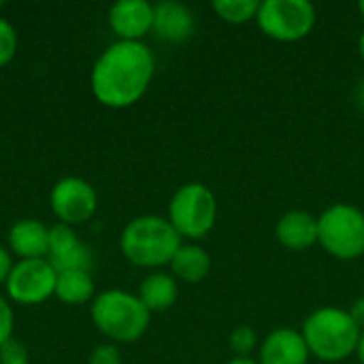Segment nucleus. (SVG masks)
Returning <instances> with one entry per match:
<instances>
[{
  "label": "nucleus",
  "mask_w": 364,
  "mask_h": 364,
  "mask_svg": "<svg viewBox=\"0 0 364 364\" xmlns=\"http://www.w3.org/2000/svg\"><path fill=\"white\" fill-rule=\"evenodd\" d=\"M318 243L337 260H356L364 254V213L348 203L328 207L318 218Z\"/></svg>",
  "instance_id": "5"
},
{
  "label": "nucleus",
  "mask_w": 364,
  "mask_h": 364,
  "mask_svg": "<svg viewBox=\"0 0 364 364\" xmlns=\"http://www.w3.org/2000/svg\"><path fill=\"white\" fill-rule=\"evenodd\" d=\"M49 205L60 224L79 226L96 213L98 196L96 190L85 179L64 177L51 188Z\"/></svg>",
  "instance_id": "9"
},
{
  "label": "nucleus",
  "mask_w": 364,
  "mask_h": 364,
  "mask_svg": "<svg viewBox=\"0 0 364 364\" xmlns=\"http://www.w3.org/2000/svg\"><path fill=\"white\" fill-rule=\"evenodd\" d=\"M358 53H360V58L364 60V30L360 32V38H358Z\"/></svg>",
  "instance_id": "29"
},
{
  "label": "nucleus",
  "mask_w": 364,
  "mask_h": 364,
  "mask_svg": "<svg viewBox=\"0 0 364 364\" xmlns=\"http://www.w3.org/2000/svg\"><path fill=\"white\" fill-rule=\"evenodd\" d=\"M109 26L119 41L139 43L154 26V4L147 0H119L109 11Z\"/></svg>",
  "instance_id": "11"
},
{
  "label": "nucleus",
  "mask_w": 364,
  "mask_h": 364,
  "mask_svg": "<svg viewBox=\"0 0 364 364\" xmlns=\"http://www.w3.org/2000/svg\"><path fill=\"white\" fill-rule=\"evenodd\" d=\"M356 358H358V363L364 364V333L360 335V341H358V348H356Z\"/></svg>",
  "instance_id": "28"
},
{
  "label": "nucleus",
  "mask_w": 364,
  "mask_h": 364,
  "mask_svg": "<svg viewBox=\"0 0 364 364\" xmlns=\"http://www.w3.org/2000/svg\"><path fill=\"white\" fill-rule=\"evenodd\" d=\"M301 333L309 352L322 363H343L356 354L363 335L350 311L339 307H320L305 320Z\"/></svg>",
  "instance_id": "3"
},
{
  "label": "nucleus",
  "mask_w": 364,
  "mask_h": 364,
  "mask_svg": "<svg viewBox=\"0 0 364 364\" xmlns=\"http://www.w3.org/2000/svg\"><path fill=\"white\" fill-rule=\"evenodd\" d=\"M17 51V32L15 28L0 17V68L6 66Z\"/></svg>",
  "instance_id": "21"
},
{
  "label": "nucleus",
  "mask_w": 364,
  "mask_h": 364,
  "mask_svg": "<svg viewBox=\"0 0 364 364\" xmlns=\"http://www.w3.org/2000/svg\"><path fill=\"white\" fill-rule=\"evenodd\" d=\"M13 264H15V262H13V258H11V252L4 250V247H0V284H6Z\"/></svg>",
  "instance_id": "25"
},
{
  "label": "nucleus",
  "mask_w": 364,
  "mask_h": 364,
  "mask_svg": "<svg viewBox=\"0 0 364 364\" xmlns=\"http://www.w3.org/2000/svg\"><path fill=\"white\" fill-rule=\"evenodd\" d=\"M151 314L139 301V296L126 290H107L92 303L94 326L117 343H134L149 328Z\"/></svg>",
  "instance_id": "4"
},
{
  "label": "nucleus",
  "mask_w": 364,
  "mask_h": 364,
  "mask_svg": "<svg viewBox=\"0 0 364 364\" xmlns=\"http://www.w3.org/2000/svg\"><path fill=\"white\" fill-rule=\"evenodd\" d=\"M156 70L151 49L139 41H115L94 62L90 85L109 109H126L143 98Z\"/></svg>",
  "instance_id": "1"
},
{
  "label": "nucleus",
  "mask_w": 364,
  "mask_h": 364,
  "mask_svg": "<svg viewBox=\"0 0 364 364\" xmlns=\"http://www.w3.org/2000/svg\"><path fill=\"white\" fill-rule=\"evenodd\" d=\"M350 316H352V320L356 322V326H358V328L364 333V296L356 299V301L352 303V307H350Z\"/></svg>",
  "instance_id": "26"
},
{
  "label": "nucleus",
  "mask_w": 364,
  "mask_h": 364,
  "mask_svg": "<svg viewBox=\"0 0 364 364\" xmlns=\"http://www.w3.org/2000/svg\"><path fill=\"white\" fill-rule=\"evenodd\" d=\"M87 364H122V354H119L117 346L105 343V346H98L90 354V363Z\"/></svg>",
  "instance_id": "23"
},
{
  "label": "nucleus",
  "mask_w": 364,
  "mask_h": 364,
  "mask_svg": "<svg viewBox=\"0 0 364 364\" xmlns=\"http://www.w3.org/2000/svg\"><path fill=\"white\" fill-rule=\"evenodd\" d=\"M47 262L53 267L55 273L64 271H90L92 267V252L83 245L73 230V226L55 224L49 228V254Z\"/></svg>",
  "instance_id": "10"
},
{
  "label": "nucleus",
  "mask_w": 364,
  "mask_h": 364,
  "mask_svg": "<svg viewBox=\"0 0 364 364\" xmlns=\"http://www.w3.org/2000/svg\"><path fill=\"white\" fill-rule=\"evenodd\" d=\"M318 13L307 0H264L256 15L258 28L273 41L296 43L311 34Z\"/></svg>",
  "instance_id": "7"
},
{
  "label": "nucleus",
  "mask_w": 364,
  "mask_h": 364,
  "mask_svg": "<svg viewBox=\"0 0 364 364\" xmlns=\"http://www.w3.org/2000/svg\"><path fill=\"white\" fill-rule=\"evenodd\" d=\"M211 9L218 13L222 21L241 26V23L256 19L260 11V2L258 0H215Z\"/></svg>",
  "instance_id": "19"
},
{
  "label": "nucleus",
  "mask_w": 364,
  "mask_h": 364,
  "mask_svg": "<svg viewBox=\"0 0 364 364\" xmlns=\"http://www.w3.org/2000/svg\"><path fill=\"white\" fill-rule=\"evenodd\" d=\"M13 324H15L13 309H11V305L6 303V299L0 296V346L13 337Z\"/></svg>",
  "instance_id": "24"
},
{
  "label": "nucleus",
  "mask_w": 364,
  "mask_h": 364,
  "mask_svg": "<svg viewBox=\"0 0 364 364\" xmlns=\"http://www.w3.org/2000/svg\"><path fill=\"white\" fill-rule=\"evenodd\" d=\"M228 364H260L254 358H247V356H235L232 360H228Z\"/></svg>",
  "instance_id": "27"
},
{
  "label": "nucleus",
  "mask_w": 364,
  "mask_h": 364,
  "mask_svg": "<svg viewBox=\"0 0 364 364\" xmlns=\"http://www.w3.org/2000/svg\"><path fill=\"white\" fill-rule=\"evenodd\" d=\"M181 237L168 222L160 215H141L126 224L119 247L124 256L143 269H158L171 264L173 256L181 247Z\"/></svg>",
  "instance_id": "2"
},
{
  "label": "nucleus",
  "mask_w": 364,
  "mask_h": 364,
  "mask_svg": "<svg viewBox=\"0 0 364 364\" xmlns=\"http://www.w3.org/2000/svg\"><path fill=\"white\" fill-rule=\"evenodd\" d=\"M360 105H363V109H364V81H363V85H360Z\"/></svg>",
  "instance_id": "30"
},
{
  "label": "nucleus",
  "mask_w": 364,
  "mask_h": 364,
  "mask_svg": "<svg viewBox=\"0 0 364 364\" xmlns=\"http://www.w3.org/2000/svg\"><path fill=\"white\" fill-rule=\"evenodd\" d=\"M358 11H360V15L364 17V0H360V2H358Z\"/></svg>",
  "instance_id": "31"
},
{
  "label": "nucleus",
  "mask_w": 364,
  "mask_h": 364,
  "mask_svg": "<svg viewBox=\"0 0 364 364\" xmlns=\"http://www.w3.org/2000/svg\"><path fill=\"white\" fill-rule=\"evenodd\" d=\"M0 9H2V2H0Z\"/></svg>",
  "instance_id": "32"
},
{
  "label": "nucleus",
  "mask_w": 364,
  "mask_h": 364,
  "mask_svg": "<svg viewBox=\"0 0 364 364\" xmlns=\"http://www.w3.org/2000/svg\"><path fill=\"white\" fill-rule=\"evenodd\" d=\"M53 267L43 260H17L6 279V294L19 305H38L55 294Z\"/></svg>",
  "instance_id": "8"
},
{
  "label": "nucleus",
  "mask_w": 364,
  "mask_h": 364,
  "mask_svg": "<svg viewBox=\"0 0 364 364\" xmlns=\"http://www.w3.org/2000/svg\"><path fill=\"white\" fill-rule=\"evenodd\" d=\"M136 296L149 314L168 311L177 301V279L171 273H151L141 282Z\"/></svg>",
  "instance_id": "16"
},
{
  "label": "nucleus",
  "mask_w": 364,
  "mask_h": 364,
  "mask_svg": "<svg viewBox=\"0 0 364 364\" xmlns=\"http://www.w3.org/2000/svg\"><path fill=\"white\" fill-rule=\"evenodd\" d=\"M196 19L194 13L175 0H162L154 4V26L151 30L160 41L166 43H183L194 34Z\"/></svg>",
  "instance_id": "12"
},
{
  "label": "nucleus",
  "mask_w": 364,
  "mask_h": 364,
  "mask_svg": "<svg viewBox=\"0 0 364 364\" xmlns=\"http://www.w3.org/2000/svg\"><path fill=\"white\" fill-rule=\"evenodd\" d=\"M9 250L19 260H43L49 254V228L38 220H19L9 230Z\"/></svg>",
  "instance_id": "14"
},
{
  "label": "nucleus",
  "mask_w": 364,
  "mask_h": 364,
  "mask_svg": "<svg viewBox=\"0 0 364 364\" xmlns=\"http://www.w3.org/2000/svg\"><path fill=\"white\" fill-rule=\"evenodd\" d=\"M0 364H30L28 350L21 341L11 337L0 346Z\"/></svg>",
  "instance_id": "22"
},
{
  "label": "nucleus",
  "mask_w": 364,
  "mask_h": 364,
  "mask_svg": "<svg viewBox=\"0 0 364 364\" xmlns=\"http://www.w3.org/2000/svg\"><path fill=\"white\" fill-rule=\"evenodd\" d=\"M168 267L175 279H181L186 284H198L211 271V256L200 245L188 243L177 250Z\"/></svg>",
  "instance_id": "17"
},
{
  "label": "nucleus",
  "mask_w": 364,
  "mask_h": 364,
  "mask_svg": "<svg viewBox=\"0 0 364 364\" xmlns=\"http://www.w3.org/2000/svg\"><path fill=\"white\" fill-rule=\"evenodd\" d=\"M66 305H83L94 296V279L90 271H64L55 277V294Z\"/></svg>",
  "instance_id": "18"
},
{
  "label": "nucleus",
  "mask_w": 364,
  "mask_h": 364,
  "mask_svg": "<svg viewBox=\"0 0 364 364\" xmlns=\"http://www.w3.org/2000/svg\"><path fill=\"white\" fill-rule=\"evenodd\" d=\"M228 341H230V348H232V352L237 356H250L254 352V348H256L258 337H256V333H254L252 326H237L230 333V339Z\"/></svg>",
  "instance_id": "20"
},
{
  "label": "nucleus",
  "mask_w": 364,
  "mask_h": 364,
  "mask_svg": "<svg viewBox=\"0 0 364 364\" xmlns=\"http://www.w3.org/2000/svg\"><path fill=\"white\" fill-rule=\"evenodd\" d=\"M218 218V200L205 183L181 186L168 203V222L181 239H203Z\"/></svg>",
  "instance_id": "6"
},
{
  "label": "nucleus",
  "mask_w": 364,
  "mask_h": 364,
  "mask_svg": "<svg viewBox=\"0 0 364 364\" xmlns=\"http://www.w3.org/2000/svg\"><path fill=\"white\" fill-rule=\"evenodd\" d=\"M309 348L303 339V333L294 328L273 331L260 348V364H307Z\"/></svg>",
  "instance_id": "13"
},
{
  "label": "nucleus",
  "mask_w": 364,
  "mask_h": 364,
  "mask_svg": "<svg viewBox=\"0 0 364 364\" xmlns=\"http://www.w3.org/2000/svg\"><path fill=\"white\" fill-rule=\"evenodd\" d=\"M275 235L292 252H305L318 243V218L307 211H288L279 218Z\"/></svg>",
  "instance_id": "15"
}]
</instances>
